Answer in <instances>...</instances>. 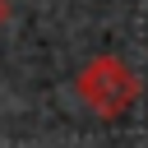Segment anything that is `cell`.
I'll use <instances>...</instances> for the list:
<instances>
[{
	"label": "cell",
	"mask_w": 148,
	"mask_h": 148,
	"mask_svg": "<svg viewBox=\"0 0 148 148\" xmlns=\"http://www.w3.org/2000/svg\"><path fill=\"white\" fill-rule=\"evenodd\" d=\"M74 88H79V97H83L97 116H106V120L125 116V111L139 102V74H134L120 56H92V60L79 69Z\"/></svg>",
	"instance_id": "obj_1"
},
{
	"label": "cell",
	"mask_w": 148,
	"mask_h": 148,
	"mask_svg": "<svg viewBox=\"0 0 148 148\" xmlns=\"http://www.w3.org/2000/svg\"><path fill=\"white\" fill-rule=\"evenodd\" d=\"M9 23V0H0V28Z\"/></svg>",
	"instance_id": "obj_2"
}]
</instances>
